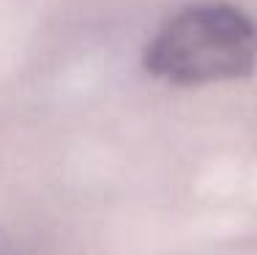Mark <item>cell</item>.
<instances>
[{
    "mask_svg": "<svg viewBox=\"0 0 257 255\" xmlns=\"http://www.w3.org/2000/svg\"><path fill=\"white\" fill-rule=\"evenodd\" d=\"M257 66V25L238 6L208 0L181 9L145 50V69L173 85L246 77Z\"/></svg>",
    "mask_w": 257,
    "mask_h": 255,
    "instance_id": "cell-1",
    "label": "cell"
}]
</instances>
